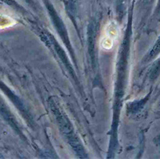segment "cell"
Wrapping results in <instances>:
<instances>
[{"mask_svg": "<svg viewBox=\"0 0 160 159\" xmlns=\"http://www.w3.org/2000/svg\"><path fill=\"white\" fill-rule=\"evenodd\" d=\"M55 110V114H56L57 119H58V123L60 124V127H61V130L63 132V134L67 136L68 141L71 143V145L72 146V147L78 152V154H82V147L80 146V143L78 142V141L77 140L76 137L75 135V133H74V130H73V127H71V125L70 124L69 121L67 117L64 115H62V113L60 112L58 109L54 108Z\"/></svg>", "mask_w": 160, "mask_h": 159, "instance_id": "obj_1", "label": "cell"}, {"mask_svg": "<svg viewBox=\"0 0 160 159\" xmlns=\"http://www.w3.org/2000/svg\"><path fill=\"white\" fill-rule=\"evenodd\" d=\"M159 51H160V38H159V39L158 40V42L155 43V47H153L152 51L150 52L149 57H153L154 55H155L156 54H158V53L159 52Z\"/></svg>", "mask_w": 160, "mask_h": 159, "instance_id": "obj_2", "label": "cell"}, {"mask_svg": "<svg viewBox=\"0 0 160 159\" xmlns=\"http://www.w3.org/2000/svg\"><path fill=\"white\" fill-rule=\"evenodd\" d=\"M158 8H160V0H159V2H158Z\"/></svg>", "mask_w": 160, "mask_h": 159, "instance_id": "obj_3", "label": "cell"}]
</instances>
